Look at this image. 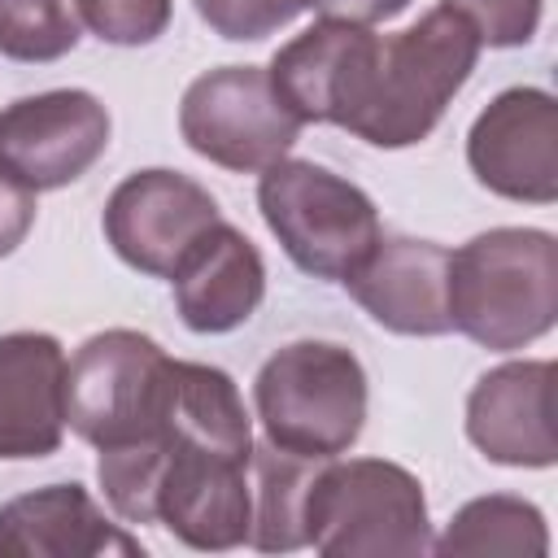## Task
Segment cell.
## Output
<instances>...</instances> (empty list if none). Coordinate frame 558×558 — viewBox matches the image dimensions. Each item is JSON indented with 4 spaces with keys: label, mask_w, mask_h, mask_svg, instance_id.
Wrapping results in <instances>:
<instances>
[{
    "label": "cell",
    "mask_w": 558,
    "mask_h": 558,
    "mask_svg": "<svg viewBox=\"0 0 558 558\" xmlns=\"http://www.w3.org/2000/svg\"><path fill=\"white\" fill-rule=\"evenodd\" d=\"M558 318V244L536 227H493L449 253V323L466 340L510 353Z\"/></svg>",
    "instance_id": "7a4b0ae2"
},
{
    "label": "cell",
    "mask_w": 558,
    "mask_h": 558,
    "mask_svg": "<svg viewBox=\"0 0 558 558\" xmlns=\"http://www.w3.org/2000/svg\"><path fill=\"white\" fill-rule=\"evenodd\" d=\"M323 462L327 458H305L270 440L253 445V458H248V488H253L248 545L253 549L262 554L305 549V501Z\"/></svg>",
    "instance_id": "ac0fdd59"
},
{
    "label": "cell",
    "mask_w": 558,
    "mask_h": 558,
    "mask_svg": "<svg viewBox=\"0 0 558 558\" xmlns=\"http://www.w3.org/2000/svg\"><path fill=\"white\" fill-rule=\"evenodd\" d=\"M305 545L327 558H414L432 549L418 475L384 458H327L305 501Z\"/></svg>",
    "instance_id": "3957f363"
},
{
    "label": "cell",
    "mask_w": 558,
    "mask_h": 558,
    "mask_svg": "<svg viewBox=\"0 0 558 558\" xmlns=\"http://www.w3.org/2000/svg\"><path fill=\"white\" fill-rule=\"evenodd\" d=\"M222 222L218 201L179 170H135L126 174L100 214L109 248L140 275L170 279L179 257Z\"/></svg>",
    "instance_id": "9c48e42d"
},
{
    "label": "cell",
    "mask_w": 558,
    "mask_h": 558,
    "mask_svg": "<svg viewBox=\"0 0 558 558\" xmlns=\"http://www.w3.org/2000/svg\"><path fill=\"white\" fill-rule=\"evenodd\" d=\"M174 305L187 331L222 336L244 327L266 296V262L231 222H214L174 266Z\"/></svg>",
    "instance_id": "5bb4252c"
},
{
    "label": "cell",
    "mask_w": 558,
    "mask_h": 558,
    "mask_svg": "<svg viewBox=\"0 0 558 558\" xmlns=\"http://www.w3.org/2000/svg\"><path fill=\"white\" fill-rule=\"evenodd\" d=\"M349 296L397 336H445L449 323V248L432 240H384L340 279Z\"/></svg>",
    "instance_id": "4fadbf2b"
},
{
    "label": "cell",
    "mask_w": 558,
    "mask_h": 558,
    "mask_svg": "<svg viewBox=\"0 0 558 558\" xmlns=\"http://www.w3.org/2000/svg\"><path fill=\"white\" fill-rule=\"evenodd\" d=\"M109 148V109L78 87L22 96L0 109V170L31 192L83 179Z\"/></svg>",
    "instance_id": "ba28073f"
},
{
    "label": "cell",
    "mask_w": 558,
    "mask_h": 558,
    "mask_svg": "<svg viewBox=\"0 0 558 558\" xmlns=\"http://www.w3.org/2000/svg\"><path fill=\"white\" fill-rule=\"evenodd\" d=\"M65 436V349L48 331L0 336V458H48Z\"/></svg>",
    "instance_id": "9a60e30c"
},
{
    "label": "cell",
    "mask_w": 558,
    "mask_h": 558,
    "mask_svg": "<svg viewBox=\"0 0 558 558\" xmlns=\"http://www.w3.org/2000/svg\"><path fill=\"white\" fill-rule=\"evenodd\" d=\"M253 405L270 445L305 458H340L366 427V371L344 344L292 340L262 362Z\"/></svg>",
    "instance_id": "277c9868"
},
{
    "label": "cell",
    "mask_w": 558,
    "mask_h": 558,
    "mask_svg": "<svg viewBox=\"0 0 558 558\" xmlns=\"http://www.w3.org/2000/svg\"><path fill=\"white\" fill-rule=\"evenodd\" d=\"M157 432L174 445H196L231 458L253 453V427L235 379L205 362H183V357L166 362Z\"/></svg>",
    "instance_id": "e0dca14e"
},
{
    "label": "cell",
    "mask_w": 558,
    "mask_h": 558,
    "mask_svg": "<svg viewBox=\"0 0 558 558\" xmlns=\"http://www.w3.org/2000/svg\"><path fill=\"white\" fill-rule=\"evenodd\" d=\"M257 209L292 257L314 279H349L357 262L379 244L375 201L327 166L279 157L257 179Z\"/></svg>",
    "instance_id": "5b68a950"
},
{
    "label": "cell",
    "mask_w": 558,
    "mask_h": 558,
    "mask_svg": "<svg viewBox=\"0 0 558 558\" xmlns=\"http://www.w3.org/2000/svg\"><path fill=\"white\" fill-rule=\"evenodd\" d=\"M541 4L545 0H445L488 48H523L541 26Z\"/></svg>",
    "instance_id": "603a6c76"
},
{
    "label": "cell",
    "mask_w": 558,
    "mask_h": 558,
    "mask_svg": "<svg viewBox=\"0 0 558 558\" xmlns=\"http://www.w3.org/2000/svg\"><path fill=\"white\" fill-rule=\"evenodd\" d=\"M192 4L214 35L235 39V44L266 39L305 9V0H192Z\"/></svg>",
    "instance_id": "7402d4cb"
},
{
    "label": "cell",
    "mask_w": 558,
    "mask_h": 558,
    "mask_svg": "<svg viewBox=\"0 0 558 558\" xmlns=\"http://www.w3.org/2000/svg\"><path fill=\"white\" fill-rule=\"evenodd\" d=\"M248 458L166 440V471L157 484V523L170 536H179L187 549L222 554V549L248 545V523H253Z\"/></svg>",
    "instance_id": "8fae6325"
},
{
    "label": "cell",
    "mask_w": 558,
    "mask_h": 558,
    "mask_svg": "<svg viewBox=\"0 0 558 558\" xmlns=\"http://www.w3.org/2000/svg\"><path fill=\"white\" fill-rule=\"evenodd\" d=\"M305 9L331 17V22H353V26H375L410 9V0H305Z\"/></svg>",
    "instance_id": "d4e9b609"
},
{
    "label": "cell",
    "mask_w": 558,
    "mask_h": 558,
    "mask_svg": "<svg viewBox=\"0 0 558 558\" xmlns=\"http://www.w3.org/2000/svg\"><path fill=\"white\" fill-rule=\"evenodd\" d=\"M466 436L497 466H554V362H506L466 397Z\"/></svg>",
    "instance_id": "7c38bea8"
},
{
    "label": "cell",
    "mask_w": 558,
    "mask_h": 558,
    "mask_svg": "<svg viewBox=\"0 0 558 558\" xmlns=\"http://www.w3.org/2000/svg\"><path fill=\"white\" fill-rule=\"evenodd\" d=\"M144 554L140 536L105 519L83 484H48L0 506V558Z\"/></svg>",
    "instance_id": "2e32d148"
},
{
    "label": "cell",
    "mask_w": 558,
    "mask_h": 558,
    "mask_svg": "<svg viewBox=\"0 0 558 558\" xmlns=\"http://www.w3.org/2000/svg\"><path fill=\"white\" fill-rule=\"evenodd\" d=\"M174 0H78V17L87 31L118 48H140L166 35Z\"/></svg>",
    "instance_id": "44dd1931"
},
{
    "label": "cell",
    "mask_w": 558,
    "mask_h": 558,
    "mask_svg": "<svg viewBox=\"0 0 558 558\" xmlns=\"http://www.w3.org/2000/svg\"><path fill=\"white\" fill-rule=\"evenodd\" d=\"M466 166L480 187L549 205L558 201V105L541 87H506L466 135Z\"/></svg>",
    "instance_id": "30bf717a"
},
{
    "label": "cell",
    "mask_w": 558,
    "mask_h": 558,
    "mask_svg": "<svg viewBox=\"0 0 558 558\" xmlns=\"http://www.w3.org/2000/svg\"><path fill=\"white\" fill-rule=\"evenodd\" d=\"M78 0H0V52L9 61H57L78 44Z\"/></svg>",
    "instance_id": "ffe728a7"
},
{
    "label": "cell",
    "mask_w": 558,
    "mask_h": 558,
    "mask_svg": "<svg viewBox=\"0 0 558 558\" xmlns=\"http://www.w3.org/2000/svg\"><path fill=\"white\" fill-rule=\"evenodd\" d=\"M170 353L131 327L96 331L65 362V427L96 449L157 432Z\"/></svg>",
    "instance_id": "8992f818"
},
{
    "label": "cell",
    "mask_w": 558,
    "mask_h": 558,
    "mask_svg": "<svg viewBox=\"0 0 558 558\" xmlns=\"http://www.w3.org/2000/svg\"><path fill=\"white\" fill-rule=\"evenodd\" d=\"M480 35L453 9H427L397 35L353 31L331 83L327 122L375 148H410L436 131L480 61Z\"/></svg>",
    "instance_id": "6da1fadb"
},
{
    "label": "cell",
    "mask_w": 558,
    "mask_h": 558,
    "mask_svg": "<svg viewBox=\"0 0 558 558\" xmlns=\"http://www.w3.org/2000/svg\"><path fill=\"white\" fill-rule=\"evenodd\" d=\"M35 227V192L0 170V257H9Z\"/></svg>",
    "instance_id": "cb8c5ba5"
},
{
    "label": "cell",
    "mask_w": 558,
    "mask_h": 558,
    "mask_svg": "<svg viewBox=\"0 0 558 558\" xmlns=\"http://www.w3.org/2000/svg\"><path fill=\"white\" fill-rule=\"evenodd\" d=\"M436 554H523L541 558L549 554V527L545 514L523 497H475L466 501L449 527L432 541Z\"/></svg>",
    "instance_id": "d6986e66"
},
{
    "label": "cell",
    "mask_w": 558,
    "mask_h": 558,
    "mask_svg": "<svg viewBox=\"0 0 558 558\" xmlns=\"http://www.w3.org/2000/svg\"><path fill=\"white\" fill-rule=\"evenodd\" d=\"M301 118L283 105L262 65H222L201 74L179 105V135L187 148L222 170L262 174L301 135Z\"/></svg>",
    "instance_id": "52a82bcc"
}]
</instances>
